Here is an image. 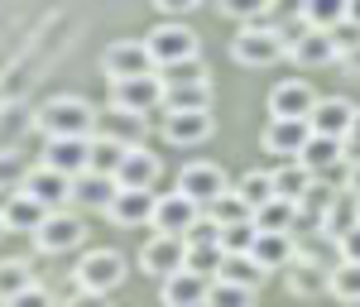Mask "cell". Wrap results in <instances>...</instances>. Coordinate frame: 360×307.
Returning <instances> with one entry per match:
<instances>
[{"label":"cell","mask_w":360,"mask_h":307,"mask_svg":"<svg viewBox=\"0 0 360 307\" xmlns=\"http://www.w3.org/2000/svg\"><path fill=\"white\" fill-rule=\"evenodd\" d=\"M96 106L82 96H49L34 111V130H44V140H91L96 135Z\"/></svg>","instance_id":"1"},{"label":"cell","mask_w":360,"mask_h":307,"mask_svg":"<svg viewBox=\"0 0 360 307\" xmlns=\"http://www.w3.org/2000/svg\"><path fill=\"white\" fill-rule=\"evenodd\" d=\"M231 58L240 67H274L288 58V39L283 29H269V25H240L236 39H231Z\"/></svg>","instance_id":"2"},{"label":"cell","mask_w":360,"mask_h":307,"mask_svg":"<svg viewBox=\"0 0 360 307\" xmlns=\"http://www.w3.org/2000/svg\"><path fill=\"white\" fill-rule=\"evenodd\" d=\"M125 254L120 250H86L77 264H72V283H77V293H111V288H120L125 283Z\"/></svg>","instance_id":"3"},{"label":"cell","mask_w":360,"mask_h":307,"mask_svg":"<svg viewBox=\"0 0 360 307\" xmlns=\"http://www.w3.org/2000/svg\"><path fill=\"white\" fill-rule=\"evenodd\" d=\"M144 44H149V58H154L159 72H164V67H178V63H188V58H202L197 34L188 25H173V20L154 25L149 34H144Z\"/></svg>","instance_id":"4"},{"label":"cell","mask_w":360,"mask_h":307,"mask_svg":"<svg viewBox=\"0 0 360 307\" xmlns=\"http://www.w3.org/2000/svg\"><path fill=\"white\" fill-rule=\"evenodd\" d=\"M101 72H106V82H135V77H149V72H159L154 67V58H149V44L144 39H115L111 48L101 53Z\"/></svg>","instance_id":"5"},{"label":"cell","mask_w":360,"mask_h":307,"mask_svg":"<svg viewBox=\"0 0 360 307\" xmlns=\"http://www.w3.org/2000/svg\"><path fill=\"white\" fill-rule=\"evenodd\" d=\"M188 269V240L183 235H149L144 250H139V274L168 283L173 274Z\"/></svg>","instance_id":"6"},{"label":"cell","mask_w":360,"mask_h":307,"mask_svg":"<svg viewBox=\"0 0 360 307\" xmlns=\"http://www.w3.org/2000/svg\"><path fill=\"white\" fill-rule=\"evenodd\" d=\"M231 188H236V183H231V178H226V168L212 164V159H193V164H183V173H178V192L193 197L202 211H207L221 192H231Z\"/></svg>","instance_id":"7"},{"label":"cell","mask_w":360,"mask_h":307,"mask_svg":"<svg viewBox=\"0 0 360 307\" xmlns=\"http://www.w3.org/2000/svg\"><path fill=\"white\" fill-rule=\"evenodd\" d=\"M168 91H164V77L159 72H149V77H135V82H115L111 86V106L115 111H130V115H149L164 111Z\"/></svg>","instance_id":"8"},{"label":"cell","mask_w":360,"mask_h":307,"mask_svg":"<svg viewBox=\"0 0 360 307\" xmlns=\"http://www.w3.org/2000/svg\"><path fill=\"white\" fill-rule=\"evenodd\" d=\"M307 144H312V125L307 120H269L264 135H259V149L283 159V164H298Z\"/></svg>","instance_id":"9"},{"label":"cell","mask_w":360,"mask_h":307,"mask_svg":"<svg viewBox=\"0 0 360 307\" xmlns=\"http://www.w3.org/2000/svg\"><path fill=\"white\" fill-rule=\"evenodd\" d=\"M207 211L197 207L193 197H183L178 188L173 192H159V207H154V235H188Z\"/></svg>","instance_id":"10"},{"label":"cell","mask_w":360,"mask_h":307,"mask_svg":"<svg viewBox=\"0 0 360 307\" xmlns=\"http://www.w3.org/2000/svg\"><path fill=\"white\" fill-rule=\"evenodd\" d=\"M356 115H360L356 101H346V96H322L317 111L307 115V125H312L317 140H341V144H346L351 125H356Z\"/></svg>","instance_id":"11"},{"label":"cell","mask_w":360,"mask_h":307,"mask_svg":"<svg viewBox=\"0 0 360 307\" xmlns=\"http://www.w3.org/2000/svg\"><path fill=\"white\" fill-rule=\"evenodd\" d=\"M317 91H312V82H303V77H288V82H278L274 91H269V120H307V115L317 111Z\"/></svg>","instance_id":"12"},{"label":"cell","mask_w":360,"mask_h":307,"mask_svg":"<svg viewBox=\"0 0 360 307\" xmlns=\"http://www.w3.org/2000/svg\"><path fill=\"white\" fill-rule=\"evenodd\" d=\"M82 240H86V226H82L77 211H53V216L44 221V230L34 235V245L44 254H68V250H77Z\"/></svg>","instance_id":"13"},{"label":"cell","mask_w":360,"mask_h":307,"mask_svg":"<svg viewBox=\"0 0 360 307\" xmlns=\"http://www.w3.org/2000/svg\"><path fill=\"white\" fill-rule=\"evenodd\" d=\"M49 216H53V211H49L44 202H34L25 188H20V192H10L5 202H0V221H5V230H15V235H39Z\"/></svg>","instance_id":"14"},{"label":"cell","mask_w":360,"mask_h":307,"mask_svg":"<svg viewBox=\"0 0 360 307\" xmlns=\"http://www.w3.org/2000/svg\"><path fill=\"white\" fill-rule=\"evenodd\" d=\"M20 188H25L34 202H44L49 211H63L68 202H72V178H63V173H53V168H44V164H34L20 178Z\"/></svg>","instance_id":"15"},{"label":"cell","mask_w":360,"mask_h":307,"mask_svg":"<svg viewBox=\"0 0 360 307\" xmlns=\"http://www.w3.org/2000/svg\"><path fill=\"white\" fill-rule=\"evenodd\" d=\"M159 178H164V159H159L154 149H130L125 164H120V173H115V183H120L125 192H154Z\"/></svg>","instance_id":"16"},{"label":"cell","mask_w":360,"mask_h":307,"mask_svg":"<svg viewBox=\"0 0 360 307\" xmlns=\"http://www.w3.org/2000/svg\"><path fill=\"white\" fill-rule=\"evenodd\" d=\"M39 164L77 183L82 173H91V140H49V144H44V159H39Z\"/></svg>","instance_id":"17"},{"label":"cell","mask_w":360,"mask_h":307,"mask_svg":"<svg viewBox=\"0 0 360 307\" xmlns=\"http://www.w3.org/2000/svg\"><path fill=\"white\" fill-rule=\"evenodd\" d=\"M288 58H293L298 67H332L336 63V44H332V34L293 29V34H288Z\"/></svg>","instance_id":"18"},{"label":"cell","mask_w":360,"mask_h":307,"mask_svg":"<svg viewBox=\"0 0 360 307\" xmlns=\"http://www.w3.org/2000/svg\"><path fill=\"white\" fill-rule=\"evenodd\" d=\"M212 111H164V140L188 149V144H202L212 140Z\"/></svg>","instance_id":"19"},{"label":"cell","mask_w":360,"mask_h":307,"mask_svg":"<svg viewBox=\"0 0 360 307\" xmlns=\"http://www.w3.org/2000/svg\"><path fill=\"white\" fill-rule=\"evenodd\" d=\"M154 207H159V192H115L111 202V226H120V230H135V226H154Z\"/></svg>","instance_id":"20"},{"label":"cell","mask_w":360,"mask_h":307,"mask_svg":"<svg viewBox=\"0 0 360 307\" xmlns=\"http://www.w3.org/2000/svg\"><path fill=\"white\" fill-rule=\"evenodd\" d=\"M159 298H164V307H207V298H212V279L183 269V274H173V279L159 288Z\"/></svg>","instance_id":"21"},{"label":"cell","mask_w":360,"mask_h":307,"mask_svg":"<svg viewBox=\"0 0 360 307\" xmlns=\"http://www.w3.org/2000/svg\"><path fill=\"white\" fill-rule=\"evenodd\" d=\"M96 140H115L125 149H144V115H130V111H101L96 115Z\"/></svg>","instance_id":"22"},{"label":"cell","mask_w":360,"mask_h":307,"mask_svg":"<svg viewBox=\"0 0 360 307\" xmlns=\"http://www.w3.org/2000/svg\"><path fill=\"white\" fill-rule=\"evenodd\" d=\"M250 259H255L264 274H274V269L288 274V269L298 264V240H293V235H259L255 250H250Z\"/></svg>","instance_id":"23"},{"label":"cell","mask_w":360,"mask_h":307,"mask_svg":"<svg viewBox=\"0 0 360 307\" xmlns=\"http://www.w3.org/2000/svg\"><path fill=\"white\" fill-rule=\"evenodd\" d=\"M115 192H120V183H115V178H101V173H82V178L72 183V202L86 207V211H111Z\"/></svg>","instance_id":"24"},{"label":"cell","mask_w":360,"mask_h":307,"mask_svg":"<svg viewBox=\"0 0 360 307\" xmlns=\"http://www.w3.org/2000/svg\"><path fill=\"white\" fill-rule=\"evenodd\" d=\"M283 283H288V293L293 298H312V293H332V269H322V264H307V259H298L288 274H283Z\"/></svg>","instance_id":"25"},{"label":"cell","mask_w":360,"mask_h":307,"mask_svg":"<svg viewBox=\"0 0 360 307\" xmlns=\"http://www.w3.org/2000/svg\"><path fill=\"white\" fill-rule=\"evenodd\" d=\"M25 130H34V111L20 106V101H5V106H0V159L15 154V144H20Z\"/></svg>","instance_id":"26"},{"label":"cell","mask_w":360,"mask_h":307,"mask_svg":"<svg viewBox=\"0 0 360 307\" xmlns=\"http://www.w3.org/2000/svg\"><path fill=\"white\" fill-rule=\"evenodd\" d=\"M298 20H303V29L332 34V29L346 25V5H341V0H303V5H298Z\"/></svg>","instance_id":"27"},{"label":"cell","mask_w":360,"mask_h":307,"mask_svg":"<svg viewBox=\"0 0 360 307\" xmlns=\"http://www.w3.org/2000/svg\"><path fill=\"white\" fill-rule=\"evenodd\" d=\"M312 183H317V178H312L303 164H278L274 168V197L278 202H293V207H298V202L312 192Z\"/></svg>","instance_id":"28"},{"label":"cell","mask_w":360,"mask_h":307,"mask_svg":"<svg viewBox=\"0 0 360 307\" xmlns=\"http://www.w3.org/2000/svg\"><path fill=\"white\" fill-rule=\"evenodd\" d=\"M255 230H259V235H293V230H298V207L274 197L269 207L255 211Z\"/></svg>","instance_id":"29"},{"label":"cell","mask_w":360,"mask_h":307,"mask_svg":"<svg viewBox=\"0 0 360 307\" xmlns=\"http://www.w3.org/2000/svg\"><path fill=\"white\" fill-rule=\"evenodd\" d=\"M360 226V202L351 192H336V202L327 207V216H322V230L332 235V240H341V235H351Z\"/></svg>","instance_id":"30"},{"label":"cell","mask_w":360,"mask_h":307,"mask_svg":"<svg viewBox=\"0 0 360 307\" xmlns=\"http://www.w3.org/2000/svg\"><path fill=\"white\" fill-rule=\"evenodd\" d=\"M217 279H226V283H236V288H245V293H259V283L269 279L250 254H226V264H221V274Z\"/></svg>","instance_id":"31"},{"label":"cell","mask_w":360,"mask_h":307,"mask_svg":"<svg viewBox=\"0 0 360 307\" xmlns=\"http://www.w3.org/2000/svg\"><path fill=\"white\" fill-rule=\"evenodd\" d=\"M207 221H217L226 230V226H250V221H255V211H250L245 202H240V192L231 188V192H221L212 207H207Z\"/></svg>","instance_id":"32"},{"label":"cell","mask_w":360,"mask_h":307,"mask_svg":"<svg viewBox=\"0 0 360 307\" xmlns=\"http://www.w3.org/2000/svg\"><path fill=\"white\" fill-rule=\"evenodd\" d=\"M236 192H240V202H245L250 211L269 207V202H274V173H255V168H250L245 178H236Z\"/></svg>","instance_id":"33"},{"label":"cell","mask_w":360,"mask_h":307,"mask_svg":"<svg viewBox=\"0 0 360 307\" xmlns=\"http://www.w3.org/2000/svg\"><path fill=\"white\" fill-rule=\"evenodd\" d=\"M25 288H34V274H29L25 259H0V307L15 303Z\"/></svg>","instance_id":"34"},{"label":"cell","mask_w":360,"mask_h":307,"mask_svg":"<svg viewBox=\"0 0 360 307\" xmlns=\"http://www.w3.org/2000/svg\"><path fill=\"white\" fill-rule=\"evenodd\" d=\"M125 144H115V140H96L91 135V173H101V178H115L120 173V164H125Z\"/></svg>","instance_id":"35"},{"label":"cell","mask_w":360,"mask_h":307,"mask_svg":"<svg viewBox=\"0 0 360 307\" xmlns=\"http://www.w3.org/2000/svg\"><path fill=\"white\" fill-rule=\"evenodd\" d=\"M164 111H212V82L207 86H173Z\"/></svg>","instance_id":"36"},{"label":"cell","mask_w":360,"mask_h":307,"mask_svg":"<svg viewBox=\"0 0 360 307\" xmlns=\"http://www.w3.org/2000/svg\"><path fill=\"white\" fill-rule=\"evenodd\" d=\"M332 298L336 303H351V307H360V264H336L332 269Z\"/></svg>","instance_id":"37"},{"label":"cell","mask_w":360,"mask_h":307,"mask_svg":"<svg viewBox=\"0 0 360 307\" xmlns=\"http://www.w3.org/2000/svg\"><path fill=\"white\" fill-rule=\"evenodd\" d=\"M159 77H164V91H173V86H207V63L202 58H188L178 67H164Z\"/></svg>","instance_id":"38"},{"label":"cell","mask_w":360,"mask_h":307,"mask_svg":"<svg viewBox=\"0 0 360 307\" xmlns=\"http://www.w3.org/2000/svg\"><path fill=\"white\" fill-rule=\"evenodd\" d=\"M226 264V250L221 245H188V269L202 274V279H217Z\"/></svg>","instance_id":"39"},{"label":"cell","mask_w":360,"mask_h":307,"mask_svg":"<svg viewBox=\"0 0 360 307\" xmlns=\"http://www.w3.org/2000/svg\"><path fill=\"white\" fill-rule=\"evenodd\" d=\"M250 303H255V293H245V288H236V283H226V279H212L207 307H250Z\"/></svg>","instance_id":"40"},{"label":"cell","mask_w":360,"mask_h":307,"mask_svg":"<svg viewBox=\"0 0 360 307\" xmlns=\"http://www.w3.org/2000/svg\"><path fill=\"white\" fill-rule=\"evenodd\" d=\"M255 240H259L255 221H250V226H226V230H221V250L226 254H250V250H255Z\"/></svg>","instance_id":"41"},{"label":"cell","mask_w":360,"mask_h":307,"mask_svg":"<svg viewBox=\"0 0 360 307\" xmlns=\"http://www.w3.org/2000/svg\"><path fill=\"white\" fill-rule=\"evenodd\" d=\"M5 307H53V293L34 283V288H25V293H20L15 303H5Z\"/></svg>","instance_id":"42"},{"label":"cell","mask_w":360,"mask_h":307,"mask_svg":"<svg viewBox=\"0 0 360 307\" xmlns=\"http://www.w3.org/2000/svg\"><path fill=\"white\" fill-rule=\"evenodd\" d=\"M336 245H341V259H346V264H360V226L351 230V235H341Z\"/></svg>","instance_id":"43"},{"label":"cell","mask_w":360,"mask_h":307,"mask_svg":"<svg viewBox=\"0 0 360 307\" xmlns=\"http://www.w3.org/2000/svg\"><path fill=\"white\" fill-rule=\"evenodd\" d=\"M63 307H111V303H106L101 293H72V298H68Z\"/></svg>","instance_id":"44"},{"label":"cell","mask_w":360,"mask_h":307,"mask_svg":"<svg viewBox=\"0 0 360 307\" xmlns=\"http://www.w3.org/2000/svg\"><path fill=\"white\" fill-rule=\"evenodd\" d=\"M346 164H360V115L351 125V135H346Z\"/></svg>","instance_id":"45"},{"label":"cell","mask_w":360,"mask_h":307,"mask_svg":"<svg viewBox=\"0 0 360 307\" xmlns=\"http://www.w3.org/2000/svg\"><path fill=\"white\" fill-rule=\"evenodd\" d=\"M341 72H346V77H360V48L341 58Z\"/></svg>","instance_id":"46"},{"label":"cell","mask_w":360,"mask_h":307,"mask_svg":"<svg viewBox=\"0 0 360 307\" xmlns=\"http://www.w3.org/2000/svg\"><path fill=\"white\" fill-rule=\"evenodd\" d=\"M346 192L360 197V164H351V178H346Z\"/></svg>","instance_id":"47"},{"label":"cell","mask_w":360,"mask_h":307,"mask_svg":"<svg viewBox=\"0 0 360 307\" xmlns=\"http://www.w3.org/2000/svg\"><path fill=\"white\" fill-rule=\"evenodd\" d=\"M346 20H351V25H360V5H346Z\"/></svg>","instance_id":"48"},{"label":"cell","mask_w":360,"mask_h":307,"mask_svg":"<svg viewBox=\"0 0 360 307\" xmlns=\"http://www.w3.org/2000/svg\"><path fill=\"white\" fill-rule=\"evenodd\" d=\"M0 106H5V86H0Z\"/></svg>","instance_id":"49"},{"label":"cell","mask_w":360,"mask_h":307,"mask_svg":"<svg viewBox=\"0 0 360 307\" xmlns=\"http://www.w3.org/2000/svg\"><path fill=\"white\" fill-rule=\"evenodd\" d=\"M0 230H5V221H0Z\"/></svg>","instance_id":"50"},{"label":"cell","mask_w":360,"mask_h":307,"mask_svg":"<svg viewBox=\"0 0 360 307\" xmlns=\"http://www.w3.org/2000/svg\"><path fill=\"white\" fill-rule=\"evenodd\" d=\"M356 202H360V197H356Z\"/></svg>","instance_id":"51"}]
</instances>
